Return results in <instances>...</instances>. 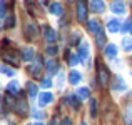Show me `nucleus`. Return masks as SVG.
Instances as JSON below:
<instances>
[{"label": "nucleus", "instance_id": "79ce46f5", "mask_svg": "<svg viewBox=\"0 0 132 125\" xmlns=\"http://www.w3.org/2000/svg\"><path fill=\"white\" fill-rule=\"evenodd\" d=\"M67 2H72V0H67Z\"/></svg>", "mask_w": 132, "mask_h": 125}, {"label": "nucleus", "instance_id": "f704fd0d", "mask_svg": "<svg viewBox=\"0 0 132 125\" xmlns=\"http://www.w3.org/2000/svg\"><path fill=\"white\" fill-rule=\"evenodd\" d=\"M5 103H7V107H13V102H12V95H7V97H5Z\"/></svg>", "mask_w": 132, "mask_h": 125}, {"label": "nucleus", "instance_id": "423d86ee", "mask_svg": "<svg viewBox=\"0 0 132 125\" xmlns=\"http://www.w3.org/2000/svg\"><path fill=\"white\" fill-rule=\"evenodd\" d=\"M2 57H3V60H5V62H9V64H12V65L19 64V53L13 52V50H5Z\"/></svg>", "mask_w": 132, "mask_h": 125}, {"label": "nucleus", "instance_id": "1a4fd4ad", "mask_svg": "<svg viewBox=\"0 0 132 125\" xmlns=\"http://www.w3.org/2000/svg\"><path fill=\"white\" fill-rule=\"evenodd\" d=\"M120 29H122V23H120V20H117V19H110L109 22H107V30H109V32L116 33V32H119Z\"/></svg>", "mask_w": 132, "mask_h": 125}, {"label": "nucleus", "instance_id": "e433bc0d", "mask_svg": "<svg viewBox=\"0 0 132 125\" xmlns=\"http://www.w3.org/2000/svg\"><path fill=\"white\" fill-rule=\"evenodd\" d=\"M77 40H79V33H74V45H77Z\"/></svg>", "mask_w": 132, "mask_h": 125}, {"label": "nucleus", "instance_id": "bb28decb", "mask_svg": "<svg viewBox=\"0 0 132 125\" xmlns=\"http://www.w3.org/2000/svg\"><path fill=\"white\" fill-rule=\"evenodd\" d=\"M0 72H2L3 75H9V77H13V74H15V70L10 68L9 65H0Z\"/></svg>", "mask_w": 132, "mask_h": 125}, {"label": "nucleus", "instance_id": "f03ea898", "mask_svg": "<svg viewBox=\"0 0 132 125\" xmlns=\"http://www.w3.org/2000/svg\"><path fill=\"white\" fill-rule=\"evenodd\" d=\"M97 77H99L100 87H107V83H109V70L102 62H97Z\"/></svg>", "mask_w": 132, "mask_h": 125}, {"label": "nucleus", "instance_id": "4be33fe9", "mask_svg": "<svg viewBox=\"0 0 132 125\" xmlns=\"http://www.w3.org/2000/svg\"><path fill=\"white\" fill-rule=\"evenodd\" d=\"M77 97L80 100H87L89 99V88H87V87H80V88H77Z\"/></svg>", "mask_w": 132, "mask_h": 125}, {"label": "nucleus", "instance_id": "dca6fc26", "mask_svg": "<svg viewBox=\"0 0 132 125\" xmlns=\"http://www.w3.org/2000/svg\"><path fill=\"white\" fill-rule=\"evenodd\" d=\"M104 53H105V57H109V58H116V55H117V47H116L114 43H107L105 48H104Z\"/></svg>", "mask_w": 132, "mask_h": 125}, {"label": "nucleus", "instance_id": "4468645a", "mask_svg": "<svg viewBox=\"0 0 132 125\" xmlns=\"http://www.w3.org/2000/svg\"><path fill=\"white\" fill-rule=\"evenodd\" d=\"M90 8L95 13H102L104 10H105V3H104L102 0H92V2H90Z\"/></svg>", "mask_w": 132, "mask_h": 125}, {"label": "nucleus", "instance_id": "7ed1b4c3", "mask_svg": "<svg viewBox=\"0 0 132 125\" xmlns=\"http://www.w3.org/2000/svg\"><path fill=\"white\" fill-rule=\"evenodd\" d=\"M77 19L79 22L87 20V3H85V0H77Z\"/></svg>", "mask_w": 132, "mask_h": 125}, {"label": "nucleus", "instance_id": "f3484780", "mask_svg": "<svg viewBox=\"0 0 132 125\" xmlns=\"http://www.w3.org/2000/svg\"><path fill=\"white\" fill-rule=\"evenodd\" d=\"M112 88L114 90H120V92H124V90L127 88L126 87V82L122 80V78L117 75V77H114V83H112Z\"/></svg>", "mask_w": 132, "mask_h": 125}, {"label": "nucleus", "instance_id": "a878e982", "mask_svg": "<svg viewBox=\"0 0 132 125\" xmlns=\"http://www.w3.org/2000/svg\"><path fill=\"white\" fill-rule=\"evenodd\" d=\"M7 90H9V93H19V82L12 80L9 85H7Z\"/></svg>", "mask_w": 132, "mask_h": 125}, {"label": "nucleus", "instance_id": "412c9836", "mask_svg": "<svg viewBox=\"0 0 132 125\" xmlns=\"http://www.w3.org/2000/svg\"><path fill=\"white\" fill-rule=\"evenodd\" d=\"M65 57H67V60H69V64L74 67V65H77L79 62H80V57H79V53H70V52H67L65 53Z\"/></svg>", "mask_w": 132, "mask_h": 125}, {"label": "nucleus", "instance_id": "20e7f679", "mask_svg": "<svg viewBox=\"0 0 132 125\" xmlns=\"http://www.w3.org/2000/svg\"><path fill=\"white\" fill-rule=\"evenodd\" d=\"M29 72H30V74H32L35 78H40V72H42V58L37 57L35 62H34V64L29 67Z\"/></svg>", "mask_w": 132, "mask_h": 125}, {"label": "nucleus", "instance_id": "9d476101", "mask_svg": "<svg viewBox=\"0 0 132 125\" xmlns=\"http://www.w3.org/2000/svg\"><path fill=\"white\" fill-rule=\"evenodd\" d=\"M52 100H54V95H52L50 92H42L39 95V105L40 107H45V105H48Z\"/></svg>", "mask_w": 132, "mask_h": 125}, {"label": "nucleus", "instance_id": "9b49d317", "mask_svg": "<svg viewBox=\"0 0 132 125\" xmlns=\"http://www.w3.org/2000/svg\"><path fill=\"white\" fill-rule=\"evenodd\" d=\"M44 35H45V40L48 42V43H52V42H55V39H57V32H55L52 27H44Z\"/></svg>", "mask_w": 132, "mask_h": 125}, {"label": "nucleus", "instance_id": "6e6552de", "mask_svg": "<svg viewBox=\"0 0 132 125\" xmlns=\"http://www.w3.org/2000/svg\"><path fill=\"white\" fill-rule=\"evenodd\" d=\"M20 57H22L23 62H32L34 58H35V52H34L32 47H25V48H22V52H20Z\"/></svg>", "mask_w": 132, "mask_h": 125}, {"label": "nucleus", "instance_id": "473e14b6", "mask_svg": "<svg viewBox=\"0 0 132 125\" xmlns=\"http://www.w3.org/2000/svg\"><path fill=\"white\" fill-rule=\"evenodd\" d=\"M47 53L48 55H55V53H57V45H48V47H47Z\"/></svg>", "mask_w": 132, "mask_h": 125}, {"label": "nucleus", "instance_id": "5701e85b", "mask_svg": "<svg viewBox=\"0 0 132 125\" xmlns=\"http://www.w3.org/2000/svg\"><path fill=\"white\" fill-rule=\"evenodd\" d=\"M122 48L126 52H132V39L130 37H124L122 39Z\"/></svg>", "mask_w": 132, "mask_h": 125}, {"label": "nucleus", "instance_id": "b1692460", "mask_svg": "<svg viewBox=\"0 0 132 125\" xmlns=\"http://www.w3.org/2000/svg\"><path fill=\"white\" fill-rule=\"evenodd\" d=\"M57 68H59L57 62H55L54 58H50V60L47 62V70H48V74H55V72H57Z\"/></svg>", "mask_w": 132, "mask_h": 125}, {"label": "nucleus", "instance_id": "c756f323", "mask_svg": "<svg viewBox=\"0 0 132 125\" xmlns=\"http://www.w3.org/2000/svg\"><path fill=\"white\" fill-rule=\"evenodd\" d=\"M15 25V17L13 15H9L5 20V29H12V27Z\"/></svg>", "mask_w": 132, "mask_h": 125}, {"label": "nucleus", "instance_id": "58836bf2", "mask_svg": "<svg viewBox=\"0 0 132 125\" xmlns=\"http://www.w3.org/2000/svg\"><path fill=\"white\" fill-rule=\"evenodd\" d=\"M34 125H45V123H42V122H35Z\"/></svg>", "mask_w": 132, "mask_h": 125}, {"label": "nucleus", "instance_id": "a19ab883", "mask_svg": "<svg viewBox=\"0 0 132 125\" xmlns=\"http://www.w3.org/2000/svg\"><path fill=\"white\" fill-rule=\"evenodd\" d=\"M129 32H130V33H132V27H130V30H129Z\"/></svg>", "mask_w": 132, "mask_h": 125}, {"label": "nucleus", "instance_id": "37998d69", "mask_svg": "<svg viewBox=\"0 0 132 125\" xmlns=\"http://www.w3.org/2000/svg\"><path fill=\"white\" fill-rule=\"evenodd\" d=\"M10 125H15V123H10Z\"/></svg>", "mask_w": 132, "mask_h": 125}, {"label": "nucleus", "instance_id": "2eb2a0df", "mask_svg": "<svg viewBox=\"0 0 132 125\" xmlns=\"http://www.w3.org/2000/svg\"><path fill=\"white\" fill-rule=\"evenodd\" d=\"M79 57H80V60H85L89 57V43L87 42L79 43Z\"/></svg>", "mask_w": 132, "mask_h": 125}, {"label": "nucleus", "instance_id": "2f4dec72", "mask_svg": "<svg viewBox=\"0 0 132 125\" xmlns=\"http://www.w3.org/2000/svg\"><path fill=\"white\" fill-rule=\"evenodd\" d=\"M130 27H132V20H127V22H124V25H122V29H120V32H129Z\"/></svg>", "mask_w": 132, "mask_h": 125}, {"label": "nucleus", "instance_id": "a211bd4d", "mask_svg": "<svg viewBox=\"0 0 132 125\" xmlns=\"http://www.w3.org/2000/svg\"><path fill=\"white\" fill-rule=\"evenodd\" d=\"M80 80H82L80 72H77V70H70V74H69V82L74 83V85H77V83L80 82Z\"/></svg>", "mask_w": 132, "mask_h": 125}, {"label": "nucleus", "instance_id": "4c0bfd02", "mask_svg": "<svg viewBox=\"0 0 132 125\" xmlns=\"http://www.w3.org/2000/svg\"><path fill=\"white\" fill-rule=\"evenodd\" d=\"M2 107H3V103H2V97H0V110H2Z\"/></svg>", "mask_w": 132, "mask_h": 125}, {"label": "nucleus", "instance_id": "72a5a7b5", "mask_svg": "<svg viewBox=\"0 0 132 125\" xmlns=\"http://www.w3.org/2000/svg\"><path fill=\"white\" fill-rule=\"evenodd\" d=\"M32 117H35V119H40V120H42V119H44V113L39 112L37 109H34V110H32Z\"/></svg>", "mask_w": 132, "mask_h": 125}, {"label": "nucleus", "instance_id": "393cba45", "mask_svg": "<svg viewBox=\"0 0 132 125\" xmlns=\"http://www.w3.org/2000/svg\"><path fill=\"white\" fill-rule=\"evenodd\" d=\"M95 42H97V45H99V47H104V45H105V35H104L102 30L95 33Z\"/></svg>", "mask_w": 132, "mask_h": 125}, {"label": "nucleus", "instance_id": "aec40b11", "mask_svg": "<svg viewBox=\"0 0 132 125\" xmlns=\"http://www.w3.org/2000/svg\"><path fill=\"white\" fill-rule=\"evenodd\" d=\"M124 122L127 125H132V103H129L124 110Z\"/></svg>", "mask_w": 132, "mask_h": 125}, {"label": "nucleus", "instance_id": "ddd939ff", "mask_svg": "<svg viewBox=\"0 0 132 125\" xmlns=\"http://www.w3.org/2000/svg\"><path fill=\"white\" fill-rule=\"evenodd\" d=\"M87 29H89V32L90 33H94L95 35L97 32H100V23H99V20H95V19H90V20H87Z\"/></svg>", "mask_w": 132, "mask_h": 125}, {"label": "nucleus", "instance_id": "cd10ccee", "mask_svg": "<svg viewBox=\"0 0 132 125\" xmlns=\"http://www.w3.org/2000/svg\"><path fill=\"white\" fill-rule=\"evenodd\" d=\"M90 117H97V100H90Z\"/></svg>", "mask_w": 132, "mask_h": 125}, {"label": "nucleus", "instance_id": "0eeeda50", "mask_svg": "<svg viewBox=\"0 0 132 125\" xmlns=\"http://www.w3.org/2000/svg\"><path fill=\"white\" fill-rule=\"evenodd\" d=\"M27 109H29V107H27V100L20 97V99L15 102V112L23 117V115H27Z\"/></svg>", "mask_w": 132, "mask_h": 125}, {"label": "nucleus", "instance_id": "39448f33", "mask_svg": "<svg viewBox=\"0 0 132 125\" xmlns=\"http://www.w3.org/2000/svg\"><path fill=\"white\" fill-rule=\"evenodd\" d=\"M110 10H112L114 13H117V15L126 13V5H124V0H112V3H110Z\"/></svg>", "mask_w": 132, "mask_h": 125}, {"label": "nucleus", "instance_id": "f257e3e1", "mask_svg": "<svg viewBox=\"0 0 132 125\" xmlns=\"http://www.w3.org/2000/svg\"><path fill=\"white\" fill-rule=\"evenodd\" d=\"M23 30H25V37L29 40H35L37 35H39V27H37V23L34 20H25Z\"/></svg>", "mask_w": 132, "mask_h": 125}, {"label": "nucleus", "instance_id": "6ab92c4d", "mask_svg": "<svg viewBox=\"0 0 132 125\" xmlns=\"http://www.w3.org/2000/svg\"><path fill=\"white\" fill-rule=\"evenodd\" d=\"M27 90H29V97L30 99H35L37 93H39V87L34 82H27Z\"/></svg>", "mask_w": 132, "mask_h": 125}, {"label": "nucleus", "instance_id": "ea45409f", "mask_svg": "<svg viewBox=\"0 0 132 125\" xmlns=\"http://www.w3.org/2000/svg\"><path fill=\"white\" fill-rule=\"evenodd\" d=\"M80 125H87V123H85V122H82V123H80Z\"/></svg>", "mask_w": 132, "mask_h": 125}, {"label": "nucleus", "instance_id": "7c9ffc66", "mask_svg": "<svg viewBox=\"0 0 132 125\" xmlns=\"http://www.w3.org/2000/svg\"><path fill=\"white\" fill-rule=\"evenodd\" d=\"M40 87H44V88H50V87H52V80L48 77L42 78V80H40Z\"/></svg>", "mask_w": 132, "mask_h": 125}, {"label": "nucleus", "instance_id": "f8f14e48", "mask_svg": "<svg viewBox=\"0 0 132 125\" xmlns=\"http://www.w3.org/2000/svg\"><path fill=\"white\" fill-rule=\"evenodd\" d=\"M48 10H50L52 15H57V17L64 13V7H62L60 2H52L50 5H48Z\"/></svg>", "mask_w": 132, "mask_h": 125}, {"label": "nucleus", "instance_id": "c85d7f7f", "mask_svg": "<svg viewBox=\"0 0 132 125\" xmlns=\"http://www.w3.org/2000/svg\"><path fill=\"white\" fill-rule=\"evenodd\" d=\"M7 15V2L5 0H0V19Z\"/></svg>", "mask_w": 132, "mask_h": 125}, {"label": "nucleus", "instance_id": "c9c22d12", "mask_svg": "<svg viewBox=\"0 0 132 125\" xmlns=\"http://www.w3.org/2000/svg\"><path fill=\"white\" fill-rule=\"evenodd\" d=\"M59 125H72V120H70V119H67V117H65V119H62V122L59 123Z\"/></svg>", "mask_w": 132, "mask_h": 125}]
</instances>
